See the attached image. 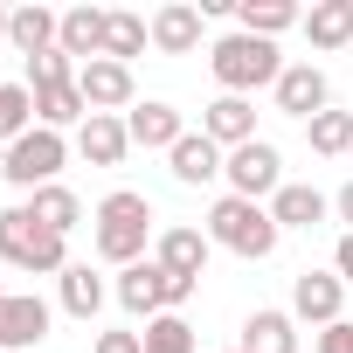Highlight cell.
<instances>
[{
    "label": "cell",
    "mask_w": 353,
    "mask_h": 353,
    "mask_svg": "<svg viewBox=\"0 0 353 353\" xmlns=\"http://www.w3.org/2000/svg\"><path fill=\"white\" fill-rule=\"evenodd\" d=\"M208 70H215V83H222V97H243V90H277V77H284V63H277V42H263V35H222L215 49H208Z\"/></svg>",
    "instance_id": "1"
},
{
    "label": "cell",
    "mask_w": 353,
    "mask_h": 353,
    "mask_svg": "<svg viewBox=\"0 0 353 353\" xmlns=\"http://www.w3.org/2000/svg\"><path fill=\"white\" fill-rule=\"evenodd\" d=\"M145 236H152V201L132 194V188L104 194V208H97V256L132 270V263L145 256Z\"/></svg>",
    "instance_id": "2"
},
{
    "label": "cell",
    "mask_w": 353,
    "mask_h": 353,
    "mask_svg": "<svg viewBox=\"0 0 353 353\" xmlns=\"http://www.w3.org/2000/svg\"><path fill=\"white\" fill-rule=\"evenodd\" d=\"M277 222H270V208H256V201H243V194H222L215 208H208V243H222V250H236V256H250V263H263L270 250H277Z\"/></svg>",
    "instance_id": "3"
},
{
    "label": "cell",
    "mask_w": 353,
    "mask_h": 353,
    "mask_svg": "<svg viewBox=\"0 0 353 353\" xmlns=\"http://www.w3.org/2000/svg\"><path fill=\"white\" fill-rule=\"evenodd\" d=\"M0 256H8L14 270H42V277H49V270H56V277L70 270L63 236H56L49 222H35L28 201H21V208H0Z\"/></svg>",
    "instance_id": "4"
},
{
    "label": "cell",
    "mask_w": 353,
    "mask_h": 353,
    "mask_svg": "<svg viewBox=\"0 0 353 353\" xmlns=\"http://www.w3.org/2000/svg\"><path fill=\"white\" fill-rule=\"evenodd\" d=\"M63 132H49V125H35V132H21L14 145H8V159H0V173H8L14 188H49L56 173H63Z\"/></svg>",
    "instance_id": "5"
},
{
    "label": "cell",
    "mask_w": 353,
    "mask_h": 353,
    "mask_svg": "<svg viewBox=\"0 0 353 353\" xmlns=\"http://www.w3.org/2000/svg\"><path fill=\"white\" fill-rule=\"evenodd\" d=\"M222 173H229V188H236L243 201H263V194H277V188H284V159H277V145H270V139L236 145Z\"/></svg>",
    "instance_id": "6"
},
{
    "label": "cell",
    "mask_w": 353,
    "mask_h": 353,
    "mask_svg": "<svg viewBox=\"0 0 353 353\" xmlns=\"http://www.w3.org/2000/svg\"><path fill=\"white\" fill-rule=\"evenodd\" d=\"M77 90H83V104H90V111L118 118V111L132 104V63H111V56H97V63H83V70H77Z\"/></svg>",
    "instance_id": "7"
},
{
    "label": "cell",
    "mask_w": 353,
    "mask_h": 353,
    "mask_svg": "<svg viewBox=\"0 0 353 353\" xmlns=\"http://www.w3.org/2000/svg\"><path fill=\"white\" fill-rule=\"evenodd\" d=\"M277 111L312 125V118L325 111V70H319V63H284V77H277Z\"/></svg>",
    "instance_id": "8"
},
{
    "label": "cell",
    "mask_w": 353,
    "mask_h": 353,
    "mask_svg": "<svg viewBox=\"0 0 353 353\" xmlns=\"http://www.w3.org/2000/svg\"><path fill=\"white\" fill-rule=\"evenodd\" d=\"M118 305L152 325V319L166 312V270H159V263H132V270L118 277Z\"/></svg>",
    "instance_id": "9"
},
{
    "label": "cell",
    "mask_w": 353,
    "mask_h": 353,
    "mask_svg": "<svg viewBox=\"0 0 353 353\" xmlns=\"http://www.w3.org/2000/svg\"><path fill=\"white\" fill-rule=\"evenodd\" d=\"M339 298H346V284L325 277V270H305V277L291 284V312L312 319V325H339Z\"/></svg>",
    "instance_id": "10"
},
{
    "label": "cell",
    "mask_w": 353,
    "mask_h": 353,
    "mask_svg": "<svg viewBox=\"0 0 353 353\" xmlns=\"http://www.w3.org/2000/svg\"><path fill=\"white\" fill-rule=\"evenodd\" d=\"M77 152H83L90 166H118V159L132 152V132H125V118H104V111H90V118H83V132H77Z\"/></svg>",
    "instance_id": "11"
},
{
    "label": "cell",
    "mask_w": 353,
    "mask_h": 353,
    "mask_svg": "<svg viewBox=\"0 0 353 353\" xmlns=\"http://www.w3.org/2000/svg\"><path fill=\"white\" fill-rule=\"evenodd\" d=\"M152 263H159L166 277H188V284H201V263H208V236H201V229H166Z\"/></svg>",
    "instance_id": "12"
},
{
    "label": "cell",
    "mask_w": 353,
    "mask_h": 353,
    "mask_svg": "<svg viewBox=\"0 0 353 353\" xmlns=\"http://www.w3.org/2000/svg\"><path fill=\"white\" fill-rule=\"evenodd\" d=\"M35 339H49V305L35 291L8 298V305H0V353H8V346H35Z\"/></svg>",
    "instance_id": "13"
},
{
    "label": "cell",
    "mask_w": 353,
    "mask_h": 353,
    "mask_svg": "<svg viewBox=\"0 0 353 353\" xmlns=\"http://www.w3.org/2000/svg\"><path fill=\"white\" fill-rule=\"evenodd\" d=\"M201 8H188V0H173V8H159L152 14V42L166 49V56H188V49H201Z\"/></svg>",
    "instance_id": "14"
},
{
    "label": "cell",
    "mask_w": 353,
    "mask_h": 353,
    "mask_svg": "<svg viewBox=\"0 0 353 353\" xmlns=\"http://www.w3.org/2000/svg\"><path fill=\"white\" fill-rule=\"evenodd\" d=\"M201 132H208L215 145H229V152L250 145V139H256V111H250V97H215L208 118H201Z\"/></svg>",
    "instance_id": "15"
},
{
    "label": "cell",
    "mask_w": 353,
    "mask_h": 353,
    "mask_svg": "<svg viewBox=\"0 0 353 353\" xmlns=\"http://www.w3.org/2000/svg\"><path fill=\"white\" fill-rule=\"evenodd\" d=\"M125 132H132V145H166V152L188 139V125H181V111H173V104H132Z\"/></svg>",
    "instance_id": "16"
},
{
    "label": "cell",
    "mask_w": 353,
    "mask_h": 353,
    "mask_svg": "<svg viewBox=\"0 0 353 353\" xmlns=\"http://www.w3.org/2000/svg\"><path fill=\"white\" fill-rule=\"evenodd\" d=\"M229 159H222V145L208 139V132H188L181 145H173V181H188V188H201V181H215Z\"/></svg>",
    "instance_id": "17"
},
{
    "label": "cell",
    "mask_w": 353,
    "mask_h": 353,
    "mask_svg": "<svg viewBox=\"0 0 353 353\" xmlns=\"http://www.w3.org/2000/svg\"><path fill=\"white\" fill-rule=\"evenodd\" d=\"M56 35H63V14H49V8H21L14 21H8V42L35 63L42 49H56Z\"/></svg>",
    "instance_id": "18"
},
{
    "label": "cell",
    "mask_w": 353,
    "mask_h": 353,
    "mask_svg": "<svg viewBox=\"0 0 353 353\" xmlns=\"http://www.w3.org/2000/svg\"><path fill=\"white\" fill-rule=\"evenodd\" d=\"M56 49H63V56H83V63H97V56H104V14H97V8H70V14H63V35H56Z\"/></svg>",
    "instance_id": "19"
},
{
    "label": "cell",
    "mask_w": 353,
    "mask_h": 353,
    "mask_svg": "<svg viewBox=\"0 0 353 353\" xmlns=\"http://www.w3.org/2000/svg\"><path fill=\"white\" fill-rule=\"evenodd\" d=\"M305 35H312V49H346L353 42V0H319L305 14Z\"/></svg>",
    "instance_id": "20"
},
{
    "label": "cell",
    "mask_w": 353,
    "mask_h": 353,
    "mask_svg": "<svg viewBox=\"0 0 353 353\" xmlns=\"http://www.w3.org/2000/svg\"><path fill=\"white\" fill-rule=\"evenodd\" d=\"M270 222L277 229H312V222H325V194L319 188H277L270 194Z\"/></svg>",
    "instance_id": "21"
},
{
    "label": "cell",
    "mask_w": 353,
    "mask_h": 353,
    "mask_svg": "<svg viewBox=\"0 0 353 353\" xmlns=\"http://www.w3.org/2000/svg\"><path fill=\"white\" fill-rule=\"evenodd\" d=\"M243 353H298L291 312H250V325H243Z\"/></svg>",
    "instance_id": "22"
},
{
    "label": "cell",
    "mask_w": 353,
    "mask_h": 353,
    "mask_svg": "<svg viewBox=\"0 0 353 353\" xmlns=\"http://www.w3.org/2000/svg\"><path fill=\"white\" fill-rule=\"evenodd\" d=\"M28 215H35V222H49L56 236H70V229H77V215H83V201H77L70 188H56V181H49V188H35V194H28Z\"/></svg>",
    "instance_id": "23"
},
{
    "label": "cell",
    "mask_w": 353,
    "mask_h": 353,
    "mask_svg": "<svg viewBox=\"0 0 353 353\" xmlns=\"http://www.w3.org/2000/svg\"><path fill=\"white\" fill-rule=\"evenodd\" d=\"M236 21H243V35H284L291 21H305L298 8H291V0H243V8H236Z\"/></svg>",
    "instance_id": "24"
},
{
    "label": "cell",
    "mask_w": 353,
    "mask_h": 353,
    "mask_svg": "<svg viewBox=\"0 0 353 353\" xmlns=\"http://www.w3.org/2000/svg\"><path fill=\"white\" fill-rule=\"evenodd\" d=\"M35 118H42L49 132H63V125L90 118V104H83V90H77V83H56V90H35Z\"/></svg>",
    "instance_id": "25"
},
{
    "label": "cell",
    "mask_w": 353,
    "mask_h": 353,
    "mask_svg": "<svg viewBox=\"0 0 353 353\" xmlns=\"http://www.w3.org/2000/svg\"><path fill=\"white\" fill-rule=\"evenodd\" d=\"M97 305H104V284L90 277V263H70L63 270V312L70 319H97Z\"/></svg>",
    "instance_id": "26"
},
{
    "label": "cell",
    "mask_w": 353,
    "mask_h": 353,
    "mask_svg": "<svg viewBox=\"0 0 353 353\" xmlns=\"http://www.w3.org/2000/svg\"><path fill=\"white\" fill-rule=\"evenodd\" d=\"M145 35H152V28H145L139 14H104V56H111V63H132V56L145 49Z\"/></svg>",
    "instance_id": "27"
},
{
    "label": "cell",
    "mask_w": 353,
    "mask_h": 353,
    "mask_svg": "<svg viewBox=\"0 0 353 353\" xmlns=\"http://www.w3.org/2000/svg\"><path fill=\"white\" fill-rule=\"evenodd\" d=\"M28 118H35V90H21V83H0V139L14 145L21 132H35Z\"/></svg>",
    "instance_id": "28"
},
{
    "label": "cell",
    "mask_w": 353,
    "mask_h": 353,
    "mask_svg": "<svg viewBox=\"0 0 353 353\" xmlns=\"http://www.w3.org/2000/svg\"><path fill=\"white\" fill-rule=\"evenodd\" d=\"M145 353H194V325H188L181 312H159V319L145 325Z\"/></svg>",
    "instance_id": "29"
},
{
    "label": "cell",
    "mask_w": 353,
    "mask_h": 353,
    "mask_svg": "<svg viewBox=\"0 0 353 353\" xmlns=\"http://www.w3.org/2000/svg\"><path fill=\"white\" fill-rule=\"evenodd\" d=\"M77 56H63V49H42L35 63H28V90H56V83H77Z\"/></svg>",
    "instance_id": "30"
},
{
    "label": "cell",
    "mask_w": 353,
    "mask_h": 353,
    "mask_svg": "<svg viewBox=\"0 0 353 353\" xmlns=\"http://www.w3.org/2000/svg\"><path fill=\"white\" fill-rule=\"evenodd\" d=\"M305 132H312V152H325V159L353 145V118H346V111H319V118H312Z\"/></svg>",
    "instance_id": "31"
},
{
    "label": "cell",
    "mask_w": 353,
    "mask_h": 353,
    "mask_svg": "<svg viewBox=\"0 0 353 353\" xmlns=\"http://www.w3.org/2000/svg\"><path fill=\"white\" fill-rule=\"evenodd\" d=\"M97 353H145V332H104Z\"/></svg>",
    "instance_id": "32"
},
{
    "label": "cell",
    "mask_w": 353,
    "mask_h": 353,
    "mask_svg": "<svg viewBox=\"0 0 353 353\" xmlns=\"http://www.w3.org/2000/svg\"><path fill=\"white\" fill-rule=\"evenodd\" d=\"M319 353H353V325H346V319L325 325V332H319Z\"/></svg>",
    "instance_id": "33"
},
{
    "label": "cell",
    "mask_w": 353,
    "mask_h": 353,
    "mask_svg": "<svg viewBox=\"0 0 353 353\" xmlns=\"http://www.w3.org/2000/svg\"><path fill=\"white\" fill-rule=\"evenodd\" d=\"M332 263H339V284H353V229L339 236V250H332Z\"/></svg>",
    "instance_id": "34"
},
{
    "label": "cell",
    "mask_w": 353,
    "mask_h": 353,
    "mask_svg": "<svg viewBox=\"0 0 353 353\" xmlns=\"http://www.w3.org/2000/svg\"><path fill=\"white\" fill-rule=\"evenodd\" d=\"M339 222H353V181L339 188Z\"/></svg>",
    "instance_id": "35"
},
{
    "label": "cell",
    "mask_w": 353,
    "mask_h": 353,
    "mask_svg": "<svg viewBox=\"0 0 353 353\" xmlns=\"http://www.w3.org/2000/svg\"><path fill=\"white\" fill-rule=\"evenodd\" d=\"M8 21H14V14H8V8H0V42H8Z\"/></svg>",
    "instance_id": "36"
},
{
    "label": "cell",
    "mask_w": 353,
    "mask_h": 353,
    "mask_svg": "<svg viewBox=\"0 0 353 353\" xmlns=\"http://www.w3.org/2000/svg\"><path fill=\"white\" fill-rule=\"evenodd\" d=\"M0 305H8V291H0Z\"/></svg>",
    "instance_id": "37"
},
{
    "label": "cell",
    "mask_w": 353,
    "mask_h": 353,
    "mask_svg": "<svg viewBox=\"0 0 353 353\" xmlns=\"http://www.w3.org/2000/svg\"><path fill=\"white\" fill-rule=\"evenodd\" d=\"M229 353H243V346H229Z\"/></svg>",
    "instance_id": "38"
}]
</instances>
